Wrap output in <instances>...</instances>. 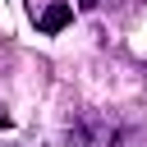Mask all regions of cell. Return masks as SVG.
<instances>
[{"label":"cell","instance_id":"1","mask_svg":"<svg viewBox=\"0 0 147 147\" xmlns=\"http://www.w3.org/2000/svg\"><path fill=\"white\" fill-rule=\"evenodd\" d=\"M69 18H74V9H69V5H46V9H41V18H37V28L51 37V32H60Z\"/></svg>","mask_w":147,"mask_h":147},{"label":"cell","instance_id":"2","mask_svg":"<svg viewBox=\"0 0 147 147\" xmlns=\"http://www.w3.org/2000/svg\"><path fill=\"white\" fill-rule=\"evenodd\" d=\"M96 5H101V0H78V9H96Z\"/></svg>","mask_w":147,"mask_h":147}]
</instances>
